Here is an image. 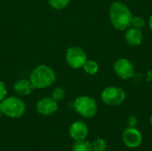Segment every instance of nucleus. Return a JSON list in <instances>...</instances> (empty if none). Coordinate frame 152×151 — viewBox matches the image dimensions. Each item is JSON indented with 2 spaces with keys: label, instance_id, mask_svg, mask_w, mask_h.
Returning <instances> with one entry per match:
<instances>
[{
  "label": "nucleus",
  "instance_id": "nucleus-16",
  "mask_svg": "<svg viewBox=\"0 0 152 151\" xmlns=\"http://www.w3.org/2000/svg\"><path fill=\"white\" fill-rule=\"evenodd\" d=\"M69 1L70 0H48L49 4L53 8L57 9V10H61V9L65 8L69 4Z\"/></svg>",
  "mask_w": 152,
  "mask_h": 151
},
{
  "label": "nucleus",
  "instance_id": "nucleus-10",
  "mask_svg": "<svg viewBox=\"0 0 152 151\" xmlns=\"http://www.w3.org/2000/svg\"><path fill=\"white\" fill-rule=\"evenodd\" d=\"M69 135L74 141L85 140L88 135V127L83 121L74 122L69 127Z\"/></svg>",
  "mask_w": 152,
  "mask_h": 151
},
{
  "label": "nucleus",
  "instance_id": "nucleus-2",
  "mask_svg": "<svg viewBox=\"0 0 152 151\" xmlns=\"http://www.w3.org/2000/svg\"><path fill=\"white\" fill-rule=\"evenodd\" d=\"M56 79L55 72L52 68L46 65L36 67L30 74L29 80L35 88L43 89L52 85Z\"/></svg>",
  "mask_w": 152,
  "mask_h": 151
},
{
  "label": "nucleus",
  "instance_id": "nucleus-5",
  "mask_svg": "<svg viewBox=\"0 0 152 151\" xmlns=\"http://www.w3.org/2000/svg\"><path fill=\"white\" fill-rule=\"evenodd\" d=\"M126 92L118 86H108L101 93L102 101L109 106H118L126 100Z\"/></svg>",
  "mask_w": 152,
  "mask_h": 151
},
{
  "label": "nucleus",
  "instance_id": "nucleus-6",
  "mask_svg": "<svg viewBox=\"0 0 152 151\" xmlns=\"http://www.w3.org/2000/svg\"><path fill=\"white\" fill-rule=\"evenodd\" d=\"M66 61L73 69H80L87 60L86 52L77 46L69 47L66 52Z\"/></svg>",
  "mask_w": 152,
  "mask_h": 151
},
{
  "label": "nucleus",
  "instance_id": "nucleus-17",
  "mask_svg": "<svg viewBox=\"0 0 152 151\" xmlns=\"http://www.w3.org/2000/svg\"><path fill=\"white\" fill-rule=\"evenodd\" d=\"M145 24H146V21L142 17H141V16H133L132 24H131L132 27L141 29L145 26Z\"/></svg>",
  "mask_w": 152,
  "mask_h": 151
},
{
  "label": "nucleus",
  "instance_id": "nucleus-3",
  "mask_svg": "<svg viewBox=\"0 0 152 151\" xmlns=\"http://www.w3.org/2000/svg\"><path fill=\"white\" fill-rule=\"evenodd\" d=\"M1 109L3 114L11 118H18L20 117L26 109V106L24 101L14 96H11L4 99L1 102Z\"/></svg>",
  "mask_w": 152,
  "mask_h": 151
},
{
  "label": "nucleus",
  "instance_id": "nucleus-21",
  "mask_svg": "<svg viewBox=\"0 0 152 151\" xmlns=\"http://www.w3.org/2000/svg\"><path fill=\"white\" fill-rule=\"evenodd\" d=\"M149 26H150V28L152 30V15L149 19Z\"/></svg>",
  "mask_w": 152,
  "mask_h": 151
},
{
  "label": "nucleus",
  "instance_id": "nucleus-15",
  "mask_svg": "<svg viewBox=\"0 0 152 151\" xmlns=\"http://www.w3.org/2000/svg\"><path fill=\"white\" fill-rule=\"evenodd\" d=\"M92 146L94 151H106L108 145L103 138H96L93 142Z\"/></svg>",
  "mask_w": 152,
  "mask_h": 151
},
{
  "label": "nucleus",
  "instance_id": "nucleus-22",
  "mask_svg": "<svg viewBox=\"0 0 152 151\" xmlns=\"http://www.w3.org/2000/svg\"><path fill=\"white\" fill-rule=\"evenodd\" d=\"M150 123H151V125L152 126V115L151 117V118H150Z\"/></svg>",
  "mask_w": 152,
  "mask_h": 151
},
{
  "label": "nucleus",
  "instance_id": "nucleus-19",
  "mask_svg": "<svg viewBox=\"0 0 152 151\" xmlns=\"http://www.w3.org/2000/svg\"><path fill=\"white\" fill-rule=\"evenodd\" d=\"M6 94H7L6 86H5V85H4V82L0 81V102H1L4 99H5Z\"/></svg>",
  "mask_w": 152,
  "mask_h": 151
},
{
  "label": "nucleus",
  "instance_id": "nucleus-4",
  "mask_svg": "<svg viewBox=\"0 0 152 151\" xmlns=\"http://www.w3.org/2000/svg\"><path fill=\"white\" fill-rule=\"evenodd\" d=\"M73 107L76 112L85 118L93 117L98 109L95 100L89 96L77 97L73 103Z\"/></svg>",
  "mask_w": 152,
  "mask_h": 151
},
{
  "label": "nucleus",
  "instance_id": "nucleus-18",
  "mask_svg": "<svg viewBox=\"0 0 152 151\" xmlns=\"http://www.w3.org/2000/svg\"><path fill=\"white\" fill-rule=\"evenodd\" d=\"M65 96V91L64 89H62L61 87H57L53 90V94H52V98L56 101L57 102L61 101Z\"/></svg>",
  "mask_w": 152,
  "mask_h": 151
},
{
  "label": "nucleus",
  "instance_id": "nucleus-23",
  "mask_svg": "<svg viewBox=\"0 0 152 151\" xmlns=\"http://www.w3.org/2000/svg\"><path fill=\"white\" fill-rule=\"evenodd\" d=\"M2 114H3V112H2V109H1V105H0V117H1Z\"/></svg>",
  "mask_w": 152,
  "mask_h": 151
},
{
  "label": "nucleus",
  "instance_id": "nucleus-7",
  "mask_svg": "<svg viewBox=\"0 0 152 151\" xmlns=\"http://www.w3.org/2000/svg\"><path fill=\"white\" fill-rule=\"evenodd\" d=\"M115 74L122 79H130L134 75V66L126 58H120L114 63Z\"/></svg>",
  "mask_w": 152,
  "mask_h": 151
},
{
  "label": "nucleus",
  "instance_id": "nucleus-11",
  "mask_svg": "<svg viewBox=\"0 0 152 151\" xmlns=\"http://www.w3.org/2000/svg\"><path fill=\"white\" fill-rule=\"evenodd\" d=\"M126 41L129 45L138 46L142 42V32L140 28H136L134 27H129L126 32Z\"/></svg>",
  "mask_w": 152,
  "mask_h": 151
},
{
  "label": "nucleus",
  "instance_id": "nucleus-9",
  "mask_svg": "<svg viewBox=\"0 0 152 151\" xmlns=\"http://www.w3.org/2000/svg\"><path fill=\"white\" fill-rule=\"evenodd\" d=\"M37 111L43 116H50L58 109L57 101L53 98H43L37 103Z\"/></svg>",
  "mask_w": 152,
  "mask_h": 151
},
{
  "label": "nucleus",
  "instance_id": "nucleus-12",
  "mask_svg": "<svg viewBox=\"0 0 152 151\" xmlns=\"http://www.w3.org/2000/svg\"><path fill=\"white\" fill-rule=\"evenodd\" d=\"M35 89L34 85L30 82V80L28 79H20L17 81L14 85H13V90L14 92L20 96H25L28 95L31 93V92Z\"/></svg>",
  "mask_w": 152,
  "mask_h": 151
},
{
  "label": "nucleus",
  "instance_id": "nucleus-13",
  "mask_svg": "<svg viewBox=\"0 0 152 151\" xmlns=\"http://www.w3.org/2000/svg\"><path fill=\"white\" fill-rule=\"evenodd\" d=\"M73 151H94L92 143L88 141L80 140V141H75V143L73 145Z\"/></svg>",
  "mask_w": 152,
  "mask_h": 151
},
{
  "label": "nucleus",
  "instance_id": "nucleus-20",
  "mask_svg": "<svg viewBox=\"0 0 152 151\" xmlns=\"http://www.w3.org/2000/svg\"><path fill=\"white\" fill-rule=\"evenodd\" d=\"M137 125V118L134 116H131L127 119V125L128 127H135Z\"/></svg>",
  "mask_w": 152,
  "mask_h": 151
},
{
  "label": "nucleus",
  "instance_id": "nucleus-8",
  "mask_svg": "<svg viewBox=\"0 0 152 151\" xmlns=\"http://www.w3.org/2000/svg\"><path fill=\"white\" fill-rule=\"evenodd\" d=\"M122 141L130 149H136L142 142V134L135 127H127L122 133Z\"/></svg>",
  "mask_w": 152,
  "mask_h": 151
},
{
  "label": "nucleus",
  "instance_id": "nucleus-1",
  "mask_svg": "<svg viewBox=\"0 0 152 151\" xmlns=\"http://www.w3.org/2000/svg\"><path fill=\"white\" fill-rule=\"evenodd\" d=\"M133 14L129 7L122 2H114L110 7V20L112 26L118 30L131 27Z\"/></svg>",
  "mask_w": 152,
  "mask_h": 151
},
{
  "label": "nucleus",
  "instance_id": "nucleus-14",
  "mask_svg": "<svg viewBox=\"0 0 152 151\" xmlns=\"http://www.w3.org/2000/svg\"><path fill=\"white\" fill-rule=\"evenodd\" d=\"M82 68L84 69L85 72L89 75H95L99 71V64L95 61H92V60L89 61L86 60V61L85 62Z\"/></svg>",
  "mask_w": 152,
  "mask_h": 151
}]
</instances>
